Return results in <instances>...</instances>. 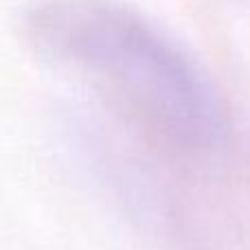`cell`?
<instances>
[{"mask_svg":"<svg viewBox=\"0 0 250 250\" xmlns=\"http://www.w3.org/2000/svg\"><path fill=\"white\" fill-rule=\"evenodd\" d=\"M239 2H250V0H239Z\"/></svg>","mask_w":250,"mask_h":250,"instance_id":"obj_2","label":"cell"},{"mask_svg":"<svg viewBox=\"0 0 250 250\" xmlns=\"http://www.w3.org/2000/svg\"><path fill=\"white\" fill-rule=\"evenodd\" d=\"M35 53L68 70L129 123L185 154L226 134V105L204 66L121 0H35L24 13Z\"/></svg>","mask_w":250,"mask_h":250,"instance_id":"obj_1","label":"cell"}]
</instances>
